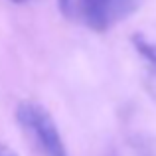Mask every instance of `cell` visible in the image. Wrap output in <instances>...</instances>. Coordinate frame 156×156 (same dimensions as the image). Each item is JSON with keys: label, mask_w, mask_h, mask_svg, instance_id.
I'll list each match as a JSON object with an SVG mask.
<instances>
[{"label": "cell", "mask_w": 156, "mask_h": 156, "mask_svg": "<svg viewBox=\"0 0 156 156\" xmlns=\"http://www.w3.org/2000/svg\"><path fill=\"white\" fill-rule=\"evenodd\" d=\"M16 121L40 156H67L63 138L46 107L34 101H22L16 107Z\"/></svg>", "instance_id": "6da1fadb"}, {"label": "cell", "mask_w": 156, "mask_h": 156, "mask_svg": "<svg viewBox=\"0 0 156 156\" xmlns=\"http://www.w3.org/2000/svg\"><path fill=\"white\" fill-rule=\"evenodd\" d=\"M140 8V0H77L83 22L95 32H107Z\"/></svg>", "instance_id": "7a4b0ae2"}, {"label": "cell", "mask_w": 156, "mask_h": 156, "mask_svg": "<svg viewBox=\"0 0 156 156\" xmlns=\"http://www.w3.org/2000/svg\"><path fill=\"white\" fill-rule=\"evenodd\" d=\"M133 44H134V50L152 67V71H156V44H150L144 36H133Z\"/></svg>", "instance_id": "3957f363"}, {"label": "cell", "mask_w": 156, "mask_h": 156, "mask_svg": "<svg viewBox=\"0 0 156 156\" xmlns=\"http://www.w3.org/2000/svg\"><path fill=\"white\" fill-rule=\"evenodd\" d=\"M57 6H59L61 14L71 18L73 16V8H75V0H57Z\"/></svg>", "instance_id": "277c9868"}, {"label": "cell", "mask_w": 156, "mask_h": 156, "mask_svg": "<svg viewBox=\"0 0 156 156\" xmlns=\"http://www.w3.org/2000/svg\"><path fill=\"white\" fill-rule=\"evenodd\" d=\"M0 156H18L14 152V150L10 148V146H6V144H0Z\"/></svg>", "instance_id": "5b68a950"}, {"label": "cell", "mask_w": 156, "mask_h": 156, "mask_svg": "<svg viewBox=\"0 0 156 156\" xmlns=\"http://www.w3.org/2000/svg\"><path fill=\"white\" fill-rule=\"evenodd\" d=\"M14 2H26V0H14Z\"/></svg>", "instance_id": "8992f818"}]
</instances>
